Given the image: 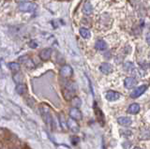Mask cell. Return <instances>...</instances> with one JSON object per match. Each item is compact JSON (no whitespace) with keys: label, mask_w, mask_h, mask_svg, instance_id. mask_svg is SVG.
Returning <instances> with one entry per match:
<instances>
[{"label":"cell","mask_w":150,"mask_h":149,"mask_svg":"<svg viewBox=\"0 0 150 149\" xmlns=\"http://www.w3.org/2000/svg\"><path fill=\"white\" fill-rule=\"evenodd\" d=\"M40 114H41V116H42V119L43 121L46 123V125H48L49 127H52V125H53V118H52V114L50 113V109L49 107L47 105H43L42 104L40 106Z\"/></svg>","instance_id":"6da1fadb"},{"label":"cell","mask_w":150,"mask_h":149,"mask_svg":"<svg viewBox=\"0 0 150 149\" xmlns=\"http://www.w3.org/2000/svg\"><path fill=\"white\" fill-rule=\"evenodd\" d=\"M76 92V85L73 83H69L67 85H66L65 91H64V97L66 100H69L70 97H73V95Z\"/></svg>","instance_id":"7a4b0ae2"},{"label":"cell","mask_w":150,"mask_h":149,"mask_svg":"<svg viewBox=\"0 0 150 149\" xmlns=\"http://www.w3.org/2000/svg\"><path fill=\"white\" fill-rule=\"evenodd\" d=\"M19 11H34L37 8V5L33 2H22L18 6Z\"/></svg>","instance_id":"3957f363"},{"label":"cell","mask_w":150,"mask_h":149,"mask_svg":"<svg viewBox=\"0 0 150 149\" xmlns=\"http://www.w3.org/2000/svg\"><path fill=\"white\" fill-rule=\"evenodd\" d=\"M73 74V69L69 65H64L60 68V75L63 78H69Z\"/></svg>","instance_id":"277c9868"},{"label":"cell","mask_w":150,"mask_h":149,"mask_svg":"<svg viewBox=\"0 0 150 149\" xmlns=\"http://www.w3.org/2000/svg\"><path fill=\"white\" fill-rule=\"evenodd\" d=\"M148 85H143L139 87H137L136 89H134L132 92H131L130 94V97H132V99H136V97H139L141 95H143L144 93L146 91Z\"/></svg>","instance_id":"5b68a950"},{"label":"cell","mask_w":150,"mask_h":149,"mask_svg":"<svg viewBox=\"0 0 150 149\" xmlns=\"http://www.w3.org/2000/svg\"><path fill=\"white\" fill-rule=\"evenodd\" d=\"M67 127L71 130L72 132L74 133H77L79 132V130H80V127H79V125L78 123L76 122V120L71 118V117H69L67 121Z\"/></svg>","instance_id":"8992f818"},{"label":"cell","mask_w":150,"mask_h":149,"mask_svg":"<svg viewBox=\"0 0 150 149\" xmlns=\"http://www.w3.org/2000/svg\"><path fill=\"white\" fill-rule=\"evenodd\" d=\"M120 93L116 92V91H112V90H110V91H107L106 94H105V97L107 100L109 101H115L117 100L120 99Z\"/></svg>","instance_id":"52a82bcc"},{"label":"cell","mask_w":150,"mask_h":149,"mask_svg":"<svg viewBox=\"0 0 150 149\" xmlns=\"http://www.w3.org/2000/svg\"><path fill=\"white\" fill-rule=\"evenodd\" d=\"M52 53H53V51H52L51 48H45L40 52V57L42 61H47V60H49L51 58Z\"/></svg>","instance_id":"ba28073f"},{"label":"cell","mask_w":150,"mask_h":149,"mask_svg":"<svg viewBox=\"0 0 150 149\" xmlns=\"http://www.w3.org/2000/svg\"><path fill=\"white\" fill-rule=\"evenodd\" d=\"M69 116L71 118H73V119H75V120H81L82 118H83V114H82V113L80 112V110L78 109V108H71L69 110Z\"/></svg>","instance_id":"9c48e42d"},{"label":"cell","mask_w":150,"mask_h":149,"mask_svg":"<svg viewBox=\"0 0 150 149\" xmlns=\"http://www.w3.org/2000/svg\"><path fill=\"white\" fill-rule=\"evenodd\" d=\"M100 72H102L103 74H110L112 72L114 68H112V66L109 63H102L100 66Z\"/></svg>","instance_id":"30bf717a"},{"label":"cell","mask_w":150,"mask_h":149,"mask_svg":"<svg viewBox=\"0 0 150 149\" xmlns=\"http://www.w3.org/2000/svg\"><path fill=\"white\" fill-rule=\"evenodd\" d=\"M20 61L23 65H25V67L28 68H34V63H33L31 58L28 56V55H23V56L20 57Z\"/></svg>","instance_id":"8fae6325"},{"label":"cell","mask_w":150,"mask_h":149,"mask_svg":"<svg viewBox=\"0 0 150 149\" xmlns=\"http://www.w3.org/2000/svg\"><path fill=\"white\" fill-rule=\"evenodd\" d=\"M95 114H96L98 122L100 123L101 126L104 125V114H103L102 111L97 106H95Z\"/></svg>","instance_id":"7c38bea8"},{"label":"cell","mask_w":150,"mask_h":149,"mask_svg":"<svg viewBox=\"0 0 150 149\" xmlns=\"http://www.w3.org/2000/svg\"><path fill=\"white\" fill-rule=\"evenodd\" d=\"M136 85H137V81H136V79L133 77H127L124 81V85L126 88H128V89L132 88Z\"/></svg>","instance_id":"4fadbf2b"},{"label":"cell","mask_w":150,"mask_h":149,"mask_svg":"<svg viewBox=\"0 0 150 149\" xmlns=\"http://www.w3.org/2000/svg\"><path fill=\"white\" fill-rule=\"evenodd\" d=\"M117 123L121 126H124V127H127V126H129L132 123V120H131L129 117H127V116H121L118 119H117Z\"/></svg>","instance_id":"5bb4252c"},{"label":"cell","mask_w":150,"mask_h":149,"mask_svg":"<svg viewBox=\"0 0 150 149\" xmlns=\"http://www.w3.org/2000/svg\"><path fill=\"white\" fill-rule=\"evenodd\" d=\"M93 12V7L91 5L90 2L86 1V3L83 4V13L86 15H90L91 13Z\"/></svg>","instance_id":"9a60e30c"},{"label":"cell","mask_w":150,"mask_h":149,"mask_svg":"<svg viewBox=\"0 0 150 149\" xmlns=\"http://www.w3.org/2000/svg\"><path fill=\"white\" fill-rule=\"evenodd\" d=\"M141 108H140V105L137 104V103H133L131 104L129 109H128V113L130 114H137L139 112H140Z\"/></svg>","instance_id":"2e32d148"},{"label":"cell","mask_w":150,"mask_h":149,"mask_svg":"<svg viewBox=\"0 0 150 149\" xmlns=\"http://www.w3.org/2000/svg\"><path fill=\"white\" fill-rule=\"evenodd\" d=\"M95 48L98 51H104L107 48V44L103 40H98L96 41L95 44Z\"/></svg>","instance_id":"e0dca14e"},{"label":"cell","mask_w":150,"mask_h":149,"mask_svg":"<svg viewBox=\"0 0 150 149\" xmlns=\"http://www.w3.org/2000/svg\"><path fill=\"white\" fill-rule=\"evenodd\" d=\"M15 90L19 95H23L27 92V86L25 83H18Z\"/></svg>","instance_id":"ac0fdd59"},{"label":"cell","mask_w":150,"mask_h":149,"mask_svg":"<svg viewBox=\"0 0 150 149\" xmlns=\"http://www.w3.org/2000/svg\"><path fill=\"white\" fill-rule=\"evenodd\" d=\"M80 35L81 37H83V39H89L91 37V33L90 31H89L87 28H84V27H82V28H80Z\"/></svg>","instance_id":"d6986e66"},{"label":"cell","mask_w":150,"mask_h":149,"mask_svg":"<svg viewBox=\"0 0 150 149\" xmlns=\"http://www.w3.org/2000/svg\"><path fill=\"white\" fill-rule=\"evenodd\" d=\"M8 68L13 72H18L20 71V64L16 62H11L8 63Z\"/></svg>","instance_id":"ffe728a7"},{"label":"cell","mask_w":150,"mask_h":149,"mask_svg":"<svg viewBox=\"0 0 150 149\" xmlns=\"http://www.w3.org/2000/svg\"><path fill=\"white\" fill-rule=\"evenodd\" d=\"M71 104L74 108H79V107L82 105V100L78 97H73L71 99Z\"/></svg>","instance_id":"44dd1931"},{"label":"cell","mask_w":150,"mask_h":149,"mask_svg":"<svg viewBox=\"0 0 150 149\" xmlns=\"http://www.w3.org/2000/svg\"><path fill=\"white\" fill-rule=\"evenodd\" d=\"M124 69H125L126 71H128V72H133V71L135 69V67H134L133 63H131V62H126L124 64Z\"/></svg>","instance_id":"7402d4cb"},{"label":"cell","mask_w":150,"mask_h":149,"mask_svg":"<svg viewBox=\"0 0 150 149\" xmlns=\"http://www.w3.org/2000/svg\"><path fill=\"white\" fill-rule=\"evenodd\" d=\"M71 142H72V144H73V145H76V144L78 143V142H79V138L76 137V136L71 137Z\"/></svg>","instance_id":"603a6c76"},{"label":"cell","mask_w":150,"mask_h":149,"mask_svg":"<svg viewBox=\"0 0 150 149\" xmlns=\"http://www.w3.org/2000/svg\"><path fill=\"white\" fill-rule=\"evenodd\" d=\"M29 46H30L31 48L35 49V48H37V47H38V43L36 42L35 40H31L30 42H29Z\"/></svg>","instance_id":"cb8c5ba5"},{"label":"cell","mask_w":150,"mask_h":149,"mask_svg":"<svg viewBox=\"0 0 150 149\" xmlns=\"http://www.w3.org/2000/svg\"><path fill=\"white\" fill-rule=\"evenodd\" d=\"M60 120H61V125H62L63 129H66V128H67V125L65 124V122H64V118H63V116H62V115H61Z\"/></svg>","instance_id":"d4e9b609"},{"label":"cell","mask_w":150,"mask_h":149,"mask_svg":"<svg viewBox=\"0 0 150 149\" xmlns=\"http://www.w3.org/2000/svg\"><path fill=\"white\" fill-rule=\"evenodd\" d=\"M146 42L148 43V45H150V34H148L146 37Z\"/></svg>","instance_id":"484cf974"},{"label":"cell","mask_w":150,"mask_h":149,"mask_svg":"<svg viewBox=\"0 0 150 149\" xmlns=\"http://www.w3.org/2000/svg\"><path fill=\"white\" fill-rule=\"evenodd\" d=\"M133 149H142V148H140V147H134Z\"/></svg>","instance_id":"4316f807"}]
</instances>
